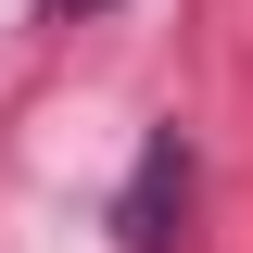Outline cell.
<instances>
[{"label": "cell", "mask_w": 253, "mask_h": 253, "mask_svg": "<svg viewBox=\"0 0 253 253\" xmlns=\"http://www.w3.org/2000/svg\"><path fill=\"white\" fill-rule=\"evenodd\" d=\"M51 13H114V0H51Z\"/></svg>", "instance_id": "cell-2"}, {"label": "cell", "mask_w": 253, "mask_h": 253, "mask_svg": "<svg viewBox=\"0 0 253 253\" xmlns=\"http://www.w3.org/2000/svg\"><path fill=\"white\" fill-rule=\"evenodd\" d=\"M165 203H190V152H177V139H152V152H139V177H126V203H114L126 253H165Z\"/></svg>", "instance_id": "cell-1"}]
</instances>
